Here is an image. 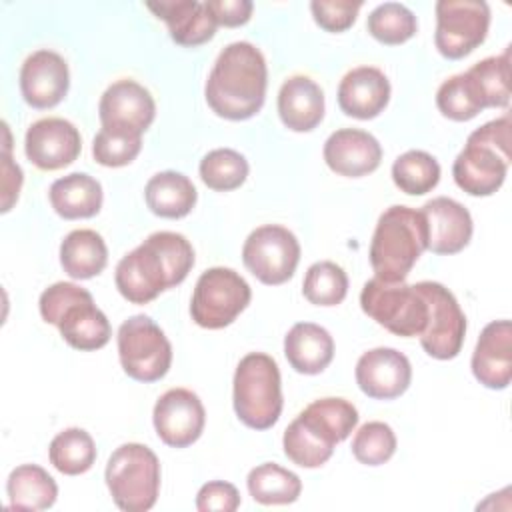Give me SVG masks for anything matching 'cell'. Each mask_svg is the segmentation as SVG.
<instances>
[{
    "instance_id": "obj_1",
    "label": "cell",
    "mask_w": 512,
    "mask_h": 512,
    "mask_svg": "<svg viewBox=\"0 0 512 512\" xmlns=\"http://www.w3.org/2000/svg\"><path fill=\"white\" fill-rule=\"evenodd\" d=\"M194 266V248L186 236L160 230L122 256L114 282L122 298L132 304H148L164 290L186 280Z\"/></svg>"
},
{
    "instance_id": "obj_2",
    "label": "cell",
    "mask_w": 512,
    "mask_h": 512,
    "mask_svg": "<svg viewBox=\"0 0 512 512\" xmlns=\"http://www.w3.org/2000/svg\"><path fill=\"white\" fill-rule=\"evenodd\" d=\"M266 86L264 54L254 44L240 40L218 54L204 86V98L216 116L238 122L262 110Z\"/></svg>"
},
{
    "instance_id": "obj_3",
    "label": "cell",
    "mask_w": 512,
    "mask_h": 512,
    "mask_svg": "<svg viewBox=\"0 0 512 512\" xmlns=\"http://www.w3.org/2000/svg\"><path fill=\"white\" fill-rule=\"evenodd\" d=\"M510 114L476 128L452 164V178L470 196H492L506 180L512 160Z\"/></svg>"
},
{
    "instance_id": "obj_4",
    "label": "cell",
    "mask_w": 512,
    "mask_h": 512,
    "mask_svg": "<svg viewBox=\"0 0 512 512\" xmlns=\"http://www.w3.org/2000/svg\"><path fill=\"white\" fill-rule=\"evenodd\" d=\"M424 250L428 228L422 210L396 204L380 214L368 252L376 278L404 282Z\"/></svg>"
},
{
    "instance_id": "obj_5",
    "label": "cell",
    "mask_w": 512,
    "mask_h": 512,
    "mask_svg": "<svg viewBox=\"0 0 512 512\" xmlns=\"http://www.w3.org/2000/svg\"><path fill=\"white\" fill-rule=\"evenodd\" d=\"M44 322L60 330L64 342L76 350L92 352L110 342L112 328L106 314L94 304L92 294L72 282L48 286L38 300Z\"/></svg>"
},
{
    "instance_id": "obj_6",
    "label": "cell",
    "mask_w": 512,
    "mask_h": 512,
    "mask_svg": "<svg viewBox=\"0 0 512 512\" xmlns=\"http://www.w3.org/2000/svg\"><path fill=\"white\" fill-rule=\"evenodd\" d=\"M234 412L252 430L272 428L282 414V378L276 360L264 352L246 354L234 372Z\"/></svg>"
},
{
    "instance_id": "obj_7",
    "label": "cell",
    "mask_w": 512,
    "mask_h": 512,
    "mask_svg": "<svg viewBox=\"0 0 512 512\" xmlns=\"http://www.w3.org/2000/svg\"><path fill=\"white\" fill-rule=\"evenodd\" d=\"M104 478L114 504L124 512H146L158 500L160 462L144 444L118 446L108 458Z\"/></svg>"
},
{
    "instance_id": "obj_8",
    "label": "cell",
    "mask_w": 512,
    "mask_h": 512,
    "mask_svg": "<svg viewBox=\"0 0 512 512\" xmlns=\"http://www.w3.org/2000/svg\"><path fill=\"white\" fill-rule=\"evenodd\" d=\"M360 306L366 316L396 336L414 338L426 330L428 302L416 284L374 276L362 286Z\"/></svg>"
},
{
    "instance_id": "obj_9",
    "label": "cell",
    "mask_w": 512,
    "mask_h": 512,
    "mask_svg": "<svg viewBox=\"0 0 512 512\" xmlns=\"http://www.w3.org/2000/svg\"><path fill=\"white\" fill-rule=\"evenodd\" d=\"M250 298L252 290L236 270L214 266L204 270L196 280L190 300V316L202 328L220 330L246 310Z\"/></svg>"
},
{
    "instance_id": "obj_10",
    "label": "cell",
    "mask_w": 512,
    "mask_h": 512,
    "mask_svg": "<svg viewBox=\"0 0 512 512\" xmlns=\"http://www.w3.org/2000/svg\"><path fill=\"white\" fill-rule=\"evenodd\" d=\"M118 358L122 370L138 382L164 378L172 364V346L162 328L144 314L130 316L118 328Z\"/></svg>"
},
{
    "instance_id": "obj_11",
    "label": "cell",
    "mask_w": 512,
    "mask_h": 512,
    "mask_svg": "<svg viewBox=\"0 0 512 512\" xmlns=\"http://www.w3.org/2000/svg\"><path fill=\"white\" fill-rule=\"evenodd\" d=\"M490 6L484 0L436 2V50L448 60H460L474 52L488 34Z\"/></svg>"
},
{
    "instance_id": "obj_12",
    "label": "cell",
    "mask_w": 512,
    "mask_h": 512,
    "mask_svg": "<svg viewBox=\"0 0 512 512\" xmlns=\"http://www.w3.org/2000/svg\"><path fill=\"white\" fill-rule=\"evenodd\" d=\"M242 262L262 284H284L300 262V242L280 224L258 226L244 240Z\"/></svg>"
},
{
    "instance_id": "obj_13",
    "label": "cell",
    "mask_w": 512,
    "mask_h": 512,
    "mask_svg": "<svg viewBox=\"0 0 512 512\" xmlns=\"http://www.w3.org/2000/svg\"><path fill=\"white\" fill-rule=\"evenodd\" d=\"M428 302V322L420 336L424 352L436 360H452L460 354L466 336V316L456 296L440 282H416Z\"/></svg>"
},
{
    "instance_id": "obj_14",
    "label": "cell",
    "mask_w": 512,
    "mask_h": 512,
    "mask_svg": "<svg viewBox=\"0 0 512 512\" xmlns=\"http://www.w3.org/2000/svg\"><path fill=\"white\" fill-rule=\"evenodd\" d=\"M152 422L158 438L166 446L186 448L202 436L206 410L192 390L170 388L156 400Z\"/></svg>"
},
{
    "instance_id": "obj_15",
    "label": "cell",
    "mask_w": 512,
    "mask_h": 512,
    "mask_svg": "<svg viewBox=\"0 0 512 512\" xmlns=\"http://www.w3.org/2000/svg\"><path fill=\"white\" fill-rule=\"evenodd\" d=\"M80 150V132L64 118H40L28 126L24 136L26 158L46 172L70 166L80 156Z\"/></svg>"
},
{
    "instance_id": "obj_16",
    "label": "cell",
    "mask_w": 512,
    "mask_h": 512,
    "mask_svg": "<svg viewBox=\"0 0 512 512\" xmlns=\"http://www.w3.org/2000/svg\"><path fill=\"white\" fill-rule=\"evenodd\" d=\"M356 384L374 400H394L412 382L410 360L396 348L380 346L364 352L356 362Z\"/></svg>"
},
{
    "instance_id": "obj_17",
    "label": "cell",
    "mask_w": 512,
    "mask_h": 512,
    "mask_svg": "<svg viewBox=\"0 0 512 512\" xmlns=\"http://www.w3.org/2000/svg\"><path fill=\"white\" fill-rule=\"evenodd\" d=\"M70 88L66 60L48 48L32 52L20 68V92L28 106L36 110L54 108Z\"/></svg>"
},
{
    "instance_id": "obj_18",
    "label": "cell",
    "mask_w": 512,
    "mask_h": 512,
    "mask_svg": "<svg viewBox=\"0 0 512 512\" xmlns=\"http://www.w3.org/2000/svg\"><path fill=\"white\" fill-rule=\"evenodd\" d=\"M156 116L152 94L136 80L122 78L112 82L98 104L102 126H122L144 134Z\"/></svg>"
},
{
    "instance_id": "obj_19",
    "label": "cell",
    "mask_w": 512,
    "mask_h": 512,
    "mask_svg": "<svg viewBox=\"0 0 512 512\" xmlns=\"http://www.w3.org/2000/svg\"><path fill=\"white\" fill-rule=\"evenodd\" d=\"M324 162L338 176L360 178L374 172L382 162L380 142L366 130L340 128L324 142Z\"/></svg>"
},
{
    "instance_id": "obj_20",
    "label": "cell",
    "mask_w": 512,
    "mask_h": 512,
    "mask_svg": "<svg viewBox=\"0 0 512 512\" xmlns=\"http://www.w3.org/2000/svg\"><path fill=\"white\" fill-rule=\"evenodd\" d=\"M474 378L490 388L504 390L512 380V324L492 320L484 326L472 352Z\"/></svg>"
},
{
    "instance_id": "obj_21",
    "label": "cell",
    "mask_w": 512,
    "mask_h": 512,
    "mask_svg": "<svg viewBox=\"0 0 512 512\" xmlns=\"http://www.w3.org/2000/svg\"><path fill=\"white\" fill-rule=\"evenodd\" d=\"M428 228V250L450 256L464 250L472 238L474 224L470 212L448 196H436L422 206Z\"/></svg>"
},
{
    "instance_id": "obj_22",
    "label": "cell",
    "mask_w": 512,
    "mask_h": 512,
    "mask_svg": "<svg viewBox=\"0 0 512 512\" xmlns=\"http://www.w3.org/2000/svg\"><path fill=\"white\" fill-rule=\"evenodd\" d=\"M390 102V82L380 68L358 66L344 74L338 84V106L346 116L372 120Z\"/></svg>"
},
{
    "instance_id": "obj_23",
    "label": "cell",
    "mask_w": 512,
    "mask_h": 512,
    "mask_svg": "<svg viewBox=\"0 0 512 512\" xmlns=\"http://www.w3.org/2000/svg\"><path fill=\"white\" fill-rule=\"evenodd\" d=\"M156 18L164 20L170 38L180 46H200L214 38L216 20L204 2L198 0H168V2H148L146 4Z\"/></svg>"
},
{
    "instance_id": "obj_24",
    "label": "cell",
    "mask_w": 512,
    "mask_h": 512,
    "mask_svg": "<svg viewBox=\"0 0 512 512\" xmlns=\"http://www.w3.org/2000/svg\"><path fill=\"white\" fill-rule=\"evenodd\" d=\"M278 114L292 132H310L324 118V92L308 76L296 74L284 80L278 92Z\"/></svg>"
},
{
    "instance_id": "obj_25",
    "label": "cell",
    "mask_w": 512,
    "mask_h": 512,
    "mask_svg": "<svg viewBox=\"0 0 512 512\" xmlns=\"http://www.w3.org/2000/svg\"><path fill=\"white\" fill-rule=\"evenodd\" d=\"M284 356L300 374H320L334 358V338L314 322H298L284 336Z\"/></svg>"
},
{
    "instance_id": "obj_26",
    "label": "cell",
    "mask_w": 512,
    "mask_h": 512,
    "mask_svg": "<svg viewBox=\"0 0 512 512\" xmlns=\"http://www.w3.org/2000/svg\"><path fill=\"white\" fill-rule=\"evenodd\" d=\"M54 212L64 220L92 218L100 212L104 192L102 184L84 172H72L52 182L48 190Z\"/></svg>"
},
{
    "instance_id": "obj_27",
    "label": "cell",
    "mask_w": 512,
    "mask_h": 512,
    "mask_svg": "<svg viewBox=\"0 0 512 512\" xmlns=\"http://www.w3.org/2000/svg\"><path fill=\"white\" fill-rule=\"evenodd\" d=\"M146 206L160 218L178 220L192 212L198 194L188 176L176 170H164L154 174L144 188Z\"/></svg>"
},
{
    "instance_id": "obj_28",
    "label": "cell",
    "mask_w": 512,
    "mask_h": 512,
    "mask_svg": "<svg viewBox=\"0 0 512 512\" xmlns=\"http://www.w3.org/2000/svg\"><path fill=\"white\" fill-rule=\"evenodd\" d=\"M60 264L74 280L98 276L108 264V248L104 238L90 228L72 230L60 244Z\"/></svg>"
},
{
    "instance_id": "obj_29",
    "label": "cell",
    "mask_w": 512,
    "mask_h": 512,
    "mask_svg": "<svg viewBox=\"0 0 512 512\" xmlns=\"http://www.w3.org/2000/svg\"><path fill=\"white\" fill-rule=\"evenodd\" d=\"M10 510H48L58 498L54 478L38 464L16 466L6 480Z\"/></svg>"
},
{
    "instance_id": "obj_30",
    "label": "cell",
    "mask_w": 512,
    "mask_h": 512,
    "mask_svg": "<svg viewBox=\"0 0 512 512\" xmlns=\"http://www.w3.org/2000/svg\"><path fill=\"white\" fill-rule=\"evenodd\" d=\"M246 486L254 502L272 504H292L302 492V480L292 470L276 464L264 462L248 472Z\"/></svg>"
},
{
    "instance_id": "obj_31",
    "label": "cell",
    "mask_w": 512,
    "mask_h": 512,
    "mask_svg": "<svg viewBox=\"0 0 512 512\" xmlns=\"http://www.w3.org/2000/svg\"><path fill=\"white\" fill-rule=\"evenodd\" d=\"M330 442L316 426H312L300 414L288 424L282 436V448L290 462L302 468H318L326 464L334 452Z\"/></svg>"
},
{
    "instance_id": "obj_32",
    "label": "cell",
    "mask_w": 512,
    "mask_h": 512,
    "mask_svg": "<svg viewBox=\"0 0 512 512\" xmlns=\"http://www.w3.org/2000/svg\"><path fill=\"white\" fill-rule=\"evenodd\" d=\"M48 458L50 464L66 476L84 474L96 462L94 438L84 428H66L52 438Z\"/></svg>"
},
{
    "instance_id": "obj_33",
    "label": "cell",
    "mask_w": 512,
    "mask_h": 512,
    "mask_svg": "<svg viewBox=\"0 0 512 512\" xmlns=\"http://www.w3.org/2000/svg\"><path fill=\"white\" fill-rule=\"evenodd\" d=\"M392 180L400 192L408 196H422L438 186L440 164L424 150H408L394 160Z\"/></svg>"
},
{
    "instance_id": "obj_34",
    "label": "cell",
    "mask_w": 512,
    "mask_h": 512,
    "mask_svg": "<svg viewBox=\"0 0 512 512\" xmlns=\"http://www.w3.org/2000/svg\"><path fill=\"white\" fill-rule=\"evenodd\" d=\"M436 106L442 116L454 122H468L486 108L482 94L468 72L450 76L440 84L436 92Z\"/></svg>"
},
{
    "instance_id": "obj_35",
    "label": "cell",
    "mask_w": 512,
    "mask_h": 512,
    "mask_svg": "<svg viewBox=\"0 0 512 512\" xmlns=\"http://www.w3.org/2000/svg\"><path fill=\"white\" fill-rule=\"evenodd\" d=\"M300 416L314 424L334 444L346 440L358 424V410L344 398H320L310 402Z\"/></svg>"
},
{
    "instance_id": "obj_36",
    "label": "cell",
    "mask_w": 512,
    "mask_h": 512,
    "mask_svg": "<svg viewBox=\"0 0 512 512\" xmlns=\"http://www.w3.org/2000/svg\"><path fill=\"white\" fill-rule=\"evenodd\" d=\"M366 30L380 44L398 46L416 34L418 20L408 6L400 2H384L368 14Z\"/></svg>"
},
{
    "instance_id": "obj_37",
    "label": "cell",
    "mask_w": 512,
    "mask_h": 512,
    "mask_svg": "<svg viewBox=\"0 0 512 512\" xmlns=\"http://www.w3.org/2000/svg\"><path fill=\"white\" fill-rule=\"evenodd\" d=\"M200 178L202 182L216 192H230L240 188L248 178V160L232 148L210 150L200 160Z\"/></svg>"
},
{
    "instance_id": "obj_38",
    "label": "cell",
    "mask_w": 512,
    "mask_h": 512,
    "mask_svg": "<svg viewBox=\"0 0 512 512\" xmlns=\"http://www.w3.org/2000/svg\"><path fill=\"white\" fill-rule=\"evenodd\" d=\"M476 82L486 108H506L510 102V48L488 56L466 70Z\"/></svg>"
},
{
    "instance_id": "obj_39",
    "label": "cell",
    "mask_w": 512,
    "mask_h": 512,
    "mask_svg": "<svg viewBox=\"0 0 512 512\" xmlns=\"http://www.w3.org/2000/svg\"><path fill=\"white\" fill-rule=\"evenodd\" d=\"M302 294L314 306H338L348 294V276L336 262H314L306 270Z\"/></svg>"
},
{
    "instance_id": "obj_40",
    "label": "cell",
    "mask_w": 512,
    "mask_h": 512,
    "mask_svg": "<svg viewBox=\"0 0 512 512\" xmlns=\"http://www.w3.org/2000/svg\"><path fill=\"white\" fill-rule=\"evenodd\" d=\"M142 150V134L122 126H102L92 142V156L100 166H128Z\"/></svg>"
},
{
    "instance_id": "obj_41",
    "label": "cell",
    "mask_w": 512,
    "mask_h": 512,
    "mask_svg": "<svg viewBox=\"0 0 512 512\" xmlns=\"http://www.w3.org/2000/svg\"><path fill=\"white\" fill-rule=\"evenodd\" d=\"M396 434L394 430L380 420L366 422L358 428L352 438V454L360 464L380 466L388 462L396 452Z\"/></svg>"
},
{
    "instance_id": "obj_42",
    "label": "cell",
    "mask_w": 512,
    "mask_h": 512,
    "mask_svg": "<svg viewBox=\"0 0 512 512\" xmlns=\"http://www.w3.org/2000/svg\"><path fill=\"white\" fill-rule=\"evenodd\" d=\"M362 8V2L352 0H314L310 2V12L314 22L326 32H344L354 22Z\"/></svg>"
},
{
    "instance_id": "obj_43",
    "label": "cell",
    "mask_w": 512,
    "mask_h": 512,
    "mask_svg": "<svg viewBox=\"0 0 512 512\" xmlns=\"http://www.w3.org/2000/svg\"><path fill=\"white\" fill-rule=\"evenodd\" d=\"M240 506V494L234 484L224 480L206 482L196 494V508L200 512H234Z\"/></svg>"
},
{
    "instance_id": "obj_44",
    "label": "cell",
    "mask_w": 512,
    "mask_h": 512,
    "mask_svg": "<svg viewBox=\"0 0 512 512\" xmlns=\"http://www.w3.org/2000/svg\"><path fill=\"white\" fill-rule=\"evenodd\" d=\"M206 8L212 12L218 26L236 28L250 20L254 4L250 0H206Z\"/></svg>"
},
{
    "instance_id": "obj_45",
    "label": "cell",
    "mask_w": 512,
    "mask_h": 512,
    "mask_svg": "<svg viewBox=\"0 0 512 512\" xmlns=\"http://www.w3.org/2000/svg\"><path fill=\"white\" fill-rule=\"evenodd\" d=\"M22 188V168L12 160L10 150L2 152V212H8L18 200Z\"/></svg>"
}]
</instances>
